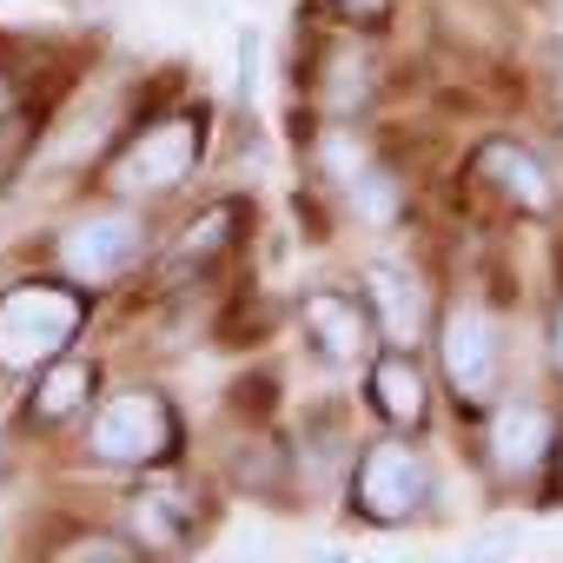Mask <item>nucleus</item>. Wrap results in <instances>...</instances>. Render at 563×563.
<instances>
[{"label": "nucleus", "mask_w": 563, "mask_h": 563, "mask_svg": "<svg viewBox=\"0 0 563 563\" xmlns=\"http://www.w3.org/2000/svg\"><path fill=\"white\" fill-rule=\"evenodd\" d=\"M510 543H517V537H510V530H490V537H477V543H471V550H510Z\"/></svg>", "instance_id": "a211bd4d"}, {"label": "nucleus", "mask_w": 563, "mask_h": 563, "mask_svg": "<svg viewBox=\"0 0 563 563\" xmlns=\"http://www.w3.org/2000/svg\"><path fill=\"white\" fill-rule=\"evenodd\" d=\"M477 173H484L510 206H523V212H550V199H556V186H550L543 159H530L517 140H490V146L477 153Z\"/></svg>", "instance_id": "1a4fd4ad"}, {"label": "nucleus", "mask_w": 563, "mask_h": 563, "mask_svg": "<svg viewBox=\"0 0 563 563\" xmlns=\"http://www.w3.org/2000/svg\"><path fill=\"white\" fill-rule=\"evenodd\" d=\"M140 252H146V225L133 212H93V219L67 225V239H60V265L74 278H120L140 265Z\"/></svg>", "instance_id": "39448f33"}, {"label": "nucleus", "mask_w": 563, "mask_h": 563, "mask_svg": "<svg viewBox=\"0 0 563 563\" xmlns=\"http://www.w3.org/2000/svg\"><path fill=\"white\" fill-rule=\"evenodd\" d=\"M345 192H352V206H358V219H372V225H391L398 219V179L385 173V166H358L352 179H345Z\"/></svg>", "instance_id": "2eb2a0df"}, {"label": "nucleus", "mask_w": 563, "mask_h": 563, "mask_svg": "<svg viewBox=\"0 0 563 563\" xmlns=\"http://www.w3.org/2000/svg\"><path fill=\"white\" fill-rule=\"evenodd\" d=\"M365 292H372V319L391 332V345H411L424 332V286L405 272V265H372L365 272Z\"/></svg>", "instance_id": "9d476101"}, {"label": "nucleus", "mask_w": 563, "mask_h": 563, "mask_svg": "<svg viewBox=\"0 0 563 563\" xmlns=\"http://www.w3.org/2000/svg\"><path fill=\"white\" fill-rule=\"evenodd\" d=\"M87 306L67 286H14L0 299V372H41L54 365L74 332H80Z\"/></svg>", "instance_id": "f257e3e1"}, {"label": "nucleus", "mask_w": 563, "mask_h": 563, "mask_svg": "<svg viewBox=\"0 0 563 563\" xmlns=\"http://www.w3.org/2000/svg\"><path fill=\"white\" fill-rule=\"evenodd\" d=\"M192 166H199V120L192 113H173V120H153L113 159V186L120 192H173Z\"/></svg>", "instance_id": "20e7f679"}, {"label": "nucleus", "mask_w": 563, "mask_h": 563, "mask_svg": "<svg viewBox=\"0 0 563 563\" xmlns=\"http://www.w3.org/2000/svg\"><path fill=\"white\" fill-rule=\"evenodd\" d=\"M365 385H372V411H378L385 424H398V431L424 424V372H418L405 352H385Z\"/></svg>", "instance_id": "9b49d317"}, {"label": "nucleus", "mask_w": 563, "mask_h": 563, "mask_svg": "<svg viewBox=\"0 0 563 563\" xmlns=\"http://www.w3.org/2000/svg\"><path fill=\"white\" fill-rule=\"evenodd\" d=\"M8 107H14V87H8V80H0V113H8Z\"/></svg>", "instance_id": "aec40b11"}, {"label": "nucleus", "mask_w": 563, "mask_h": 563, "mask_svg": "<svg viewBox=\"0 0 563 563\" xmlns=\"http://www.w3.org/2000/svg\"><path fill=\"white\" fill-rule=\"evenodd\" d=\"M173 444H179V418L159 391H120L93 418V457H107L113 471H153L166 464Z\"/></svg>", "instance_id": "f03ea898"}, {"label": "nucleus", "mask_w": 563, "mask_h": 563, "mask_svg": "<svg viewBox=\"0 0 563 563\" xmlns=\"http://www.w3.org/2000/svg\"><path fill=\"white\" fill-rule=\"evenodd\" d=\"M306 332H312L325 365H358L365 345H372V312L345 292H312L306 299Z\"/></svg>", "instance_id": "0eeeda50"}, {"label": "nucleus", "mask_w": 563, "mask_h": 563, "mask_svg": "<svg viewBox=\"0 0 563 563\" xmlns=\"http://www.w3.org/2000/svg\"><path fill=\"white\" fill-rule=\"evenodd\" d=\"M133 523L146 530V543L173 550V543H186V530H192V497H186V490H146V497L133 504Z\"/></svg>", "instance_id": "ddd939ff"}, {"label": "nucleus", "mask_w": 563, "mask_h": 563, "mask_svg": "<svg viewBox=\"0 0 563 563\" xmlns=\"http://www.w3.org/2000/svg\"><path fill=\"white\" fill-rule=\"evenodd\" d=\"M424 497H431V471H424V457L411 444L385 438V444H372L358 457V477H352L358 517H372V523H411L424 510Z\"/></svg>", "instance_id": "7ed1b4c3"}, {"label": "nucleus", "mask_w": 563, "mask_h": 563, "mask_svg": "<svg viewBox=\"0 0 563 563\" xmlns=\"http://www.w3.org/2000/svg\"><path fill=\"white\" fill-rule=\"evenodd\" d=\"M232 225H239V212H232V206L199 212V219L179 232V245H173V272H192V265L219 258V252H225V239H232Z\"/></svg>", "instance_id": "4468645a"}, {"label": "nucleus", "mask_w": 563, "mask_h": 563, "mask_svg": "<svg viewBox=\"0 0 563 563\" xmlns=\"http://www.w3.org/2000/svg\"><path fill=\"white\" fill-rule=\"evenodd\" d=\"M490 457H497L504 477H530L550 457V418H543V405H530V398L504 405L490 418Z\"/></svg>", "instance_id": "6e6552de"}, {"label": "nucleus", "mask_w": 563, "mask_h": 563, "mask_svg": "<svg viewBox=\"0 0 563 563\" xmlns=\"http://www.w3.org/2000/svg\"><path fill=\"white\" fill-rule=\"evenodd\" d=\"M339 8L358 14V21H378V14H385V0H339Z\"/></svg>", "instance_id": "f3484780"}, {"label": "nucleus", "mask_w": 563, "mask_h": 563, "mask_svg": "<svg viewBox=\"0 0 563 563\" xmlns=\"http://www.w3.org/2000/svg\"><path fill=\"white\" fill-rule=\"evenodd\" d=\"M550 352H556V372H563V306H556V325H550Z\"/></svg>", "instance_id": "6ab92c4d"}, {"label": "nucleus", "mask_w": 563, "mask_h": 563, "mask_svg": "<svg viewBox=\"0 0 563 563\" xmlns=\"http://www.w3.org/2000/svg\"><path fill=\"white\" fill-rule=\"evenodd\" d=\"M252 80H258V27L239 34V100L252 93Z\"/></svg>", "instance_id": "dca6fc26"}, {"label": "nucleus", "mask_w": 563, "mask_h": 563, "mask_svg": "<svg viewBox=\"0 0 563 563\" xmlns=\"http://www.w3.org/2000/svg\"><path fill=\"white\" fill-rule=\"evenodd\" d=\"M87 398H93V365L67 358V365H54V372L41 378V391H34V418L60 424V418H74V411H80Z\"/></svg>", "instance_id": "f8f14e48"}, {"label": "nucleus", "mask_w": 563, "mask_h": 563, "mask_svg": "<svg viewBox=\"0 0 563 563\" xmlns=\"http://www.w3.org/2000/svg\"><path fill=\"white\" fill-rule=\"evenodd\" d=\"M438 352H444V378H451V391H457L464 405H484V398L497 391V325H490L477 306H457V312L444 319Z\"/></svg>", "instance_id": "423d86ee"}]
</instances>
